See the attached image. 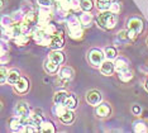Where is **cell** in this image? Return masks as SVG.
Here are the masks:
<instances>
[{
	"label": "cell",
	"mask_w": 148,
	"mask_h": 133,
	"mask_svg": "<svg viewBox=\"0 0 148 133\" xmlns=\"http://www.w3.org/2000/svg\"><path fill=\"white\" fill-rule=\"evenodd\" d=\"M96 22L99 24V27H101L103 29H113L116 23L115 14L112 13L110 10H104V12H101L97 15Z\"/></svg>",
	"instance_id": "1"
},
{
	"label": "cell",
	"mask_w": 148,
	"mask_h": 133,
	"mask_svg": "<svg viewBox=\"0 0 148 133\" xmlns=\"http://www.w3.org/2000/svg\"><path fill=\"white\" fill-rule=\"evenodd\" d=\"M67 27H69L70 37L73 39H79L82 37V23L80 22V19H77L76 17H70L69 22H67Z\"/></svg>",
	"instance_id": "2"
},
{
	"label": "cell",
	"mask_w": 148,
	"mask_h": 133,
	"mask_svg": "<svg viewBox=\"0 0 148 133\" xmlns=\"http://www.w3.org/2000/svg\"><path fill=\"white\" fill-rule=\"evenodd\" d=\"M28 24H27L25 22H14L12 25L8 27V33L10 34L12 37H14V38H16L18 36L21 34H24V33L28 30Z\"/></svg>",
	"instance_id": "3"
},
{
	"label": "cell",
	"mask_w": 148,
	"mask_h": 133,
	"mask_svg": "<svg viewBox=\"0 0 148 133\" xmlns=\"http://www.w3.org/2000/svg\"><path fill=\"white\" fill-rule=\"evenodd\" d=\"M33 34V38L38 44L41 46H49V41H51V37H49L47 33L45 32V29L42 27H39L38 29H34L32 32Z\"/></svg>",
	"instance_id": "4"
},
{
	"label": "cell",
	"mask_w": 148,
	"mask_h": 133,
	"mask_svg": "<svg viewBox=\"0 0 148 133\" xmlns=\"http://www.w3.org/2000/svg\"><path fill=\"white\" fill-rule=\"evenodd\" d=\"M65 46V38H63V32L62 30H57V32L51 37L49 41V47L53 50H60Z\"/></svg>",
	"instance_id": "5"
},
{
	"label": "cell",
	"mask_w": 148,
	"mask_h": 133,
	"mask_svg": "<svg viewBox=\"0 0 148 133\" xmlns=\"http://www.w3.org/2000/svg\"><path fill=\"white\" fill-rule=\"evenodd\" d=\"M104 59H105V53H103L100 50L94 48L89 52V61L91 62V65L94 66H99L104 62Z\"/></svg>",
	"instance_id": "6"
},
{
	"label": "cell",
	"mask_w": 148,
	"mask_h": 133,
	"mask_svg": "<svg viewBox=\"0 0 148 133\" xmlns=\"http://www.w3.org/2000/svg\"><path fill=\"white\" fill-rule=\"evenodd\" d=\"M52 19V14L48 9H46L45 6H42V9L38 10V24L39 27H45L48 24Z\"/></svg>",
	"instance_id": "7"
},
{
	"label": "cell",
	"mask_w": 148,
	"mask_h": 133,
	"mask_svg": "<svg viewBox=\"0 0 148 133\" xmlns=\"http://www.w3.org/2000/svg\"><path fill=\"white\" fill-rule=\"evenodd\" d=\"M101 99H103L101 94L97 90H91L86 94V101L90 105H94V107H97V105L101 103Z\"/></svg>",
	"instance_id": "8"
},
{
	"label": "cell",
	"mask_w": 148,
	"mask_h": 133,
	"mask_svg": "<svg viewBox=\"0 0 148 133\" xmlns=\"http://www.w3.org/2000/svg\"><path fill=\"white\" fill-rule=\"evenodd\" d=\"M73 75H75V72H73L72 67L65 66L58 71V79L61 80L62 83H69V81L73 77Z\"/></svg>",
	"instance_id": "9"
},
{
	"label": "cell",
	"mask_w": 148,
	"mask_h": 133,
	"mask_svg": "<svg viewBox=\"0 0 148 133\" xmlns=\"http://www.w3.org/2000/svg\"><path fill=\"white\" fill-rule=\"evenodd\" d=\"M14 113L16 117H21L22 119H25L28 118L29 115H31V113H29V107L27 103H19L16 104V107L14 109Z\"/></svg>",
	"instance_id": "10"
},
{
	"label": "cell",
	"mask_w": 148,
	"mask_h": 133,
	"mask_svg": "<svg viewBox=\"0 0 148 133\" xmlns=\"http://www.w3.org/2000/svg\"><path fill=\"white\" fill-rule=\"evenodd\" d=\"M129 30H133V32H136L137 34H139L140 32L143 30V22L140 19L138 18H132L128 20V28Z\"/></svg>",
	"instance_id": "11"
},
{
	"label": "cell",
	"mask_w": 148,
	"mask_h": 133,
	"mask_svg": "<svg viewBox=\"0 0 148 133\" xmlns=\"http://www.w3.org/2000/svg\"><path fill=\"white\" fill-rule=\"evenodd\" d=\"M29 89V81L25 79V77H22L16 81V84H14V90L16 91L18 94H24L28 91Z\"/></svg>",
	"instance_id": "12"
},
{
	"label": "cell",
	"mask_w": 148,
	"mask_h": 133,
	"mask_svg": "<svg viewBox=\"0 0 148 133\" xmlns=\"http://www.w3.org/2000/svg\"><path fill=\"white\" fill-rule=\"evenodd\" d=\"M114 71H115V65L112 62V60L106 59L101 65H100V72H101L103 75H105V76L112 75Z\"/></svg>",
	"instance_id": "13"
},
{
	"label": "cell",
	"mask_w": 148,
	"mask_h": 133,
	"mask_svg": "<svg viewBox=\"0 0 148 133\" xmlns=\"http://www.w3.org/2000/svg\"><path fill=\"white\" fill-rule=\"evenodd\" d=\"M58 118H60V121H61L63 124H71L72 122L75 121V114H73V112L71 110V109L66 108Z\"/></svg>",
	"instance_id": "14"
},
{
	"label": "cell",
	"mask_w": 148,
	"mask_h": 133,
	"mask_svg": "<svg viewBox=\"0 0 148 133\" xmlns=\"http://www.w3.org/2000/svg\"><path fill=\"white\" fill-rule=\"evenodd\" d=\"M9 127H10L12 131H23V127H24V123H23V119L21 117H13L9 121Z\"/></svg>",
	"instance_id": "15"
},
{
	"label": "cell",
	"mask_w": 148,
	"mask_h": 133,
	"mask_svg": "<svg viewBox=\"0 0 148 133\" xmlns=\"http://www.w3.org/2000/svg\"><path fill=\"white\" fill-rule=\"evenodd\" d=\"M114 65H115V71L118 74L120 72H124V71L129 70V66H128V61L125 59H123V57H119V59L115 60V62H114Z\"/></svg>",
	"instance_id": "16"
},
{
	"label": "cell",
	"mask_w": 148,
	"mask_h": 133,
	"mask_svg": "<svg viewBox=\"0 0 148 133\" xmlns=\"http://www.w3.org/2000/svg\"><path fill=\"white\" fill-rule=\"evenodd\" d=\"M48 59H51L52 61H55V62L58 63V65H62L65 62V54H63L60 50H53L52 52L49 53Z\"/></svg>",
	"instance_id": "17"
},
{
	"label": "cell",
	"mask_w": 148,
	"mask_h": 133,
	"mask_svg": "<svg viewBox=\"0 0 148 133\" xmlns=\"http://www.w3.org/2000/svg\"><path fill=\"white\" fill-rule=\"evenodd\" d=\"M23 20L27 23L28 25H34L38 23V13H34V12H28L24 14V18Z\"/></svg>",
	"instance_id": "18"
},
{
	"label": "cell",
	"mask_w": 148,
	"mask_h": 133,
	"mask_svg": "<svg viewBox=\"0 0 148 133\" xmlns=\"http://www.w3.org/2000/svg\"><path fill=\"white\" fill-rule=\"evenodd\" d=\"M43 66H45V70L47 71L48 74H56L57 71H58V63H56L55 61H52L51 59L46 60L45 63H43Z\"/></svg>",
	"instance_id": "19"
},
{
	"label": "cell",
	"mask_w": 148,
	"mask_h": 133,
	"mask_svg": "<svg viewBox=\"0 0 148 133\" xmlns=\"http://www.w3.org/2000/svg\"><path fill=\"white\" fill-rule=\"evenodd\" d=\"M110 114V107L109 104H99L96 107V115L100 118H105Z\"/></svg>",
	"instance_id": "20"
},
{
	"label": "cell",
	"mask_w": 148,
	"mask_h": 133,
	"mask_svg": "<svg viewBox=\"0 0 148 133\" xmlns=\"http://www.w3.org/2000/svg\"><path fill=\"white\" fill-rule=\"evenodd\" d=\"M69 93L67 91H58V93L55 94V96H53V101H55V104H60V105H65L67 98H69Z\"/></svg>",
	"instance_id": "21"
},
{
	"label": "cell",
	"mask_w": 148,
	"mask_h": 133,
	"mask_svg": "<svg viewBox=\"0 0 148 133\" xmlns=\"http://www.w3.org/2000/svg\"><path fill=\"white\" fill-rule=\"evenodd\" d=\"M38 131L39 132H43V133H55L56 132V128H55V125H53L52 122L46 121V122H42V124L39 125Z\"/></svg>",
	"instance_id": "22"
},
{
	"label": "cell",
	"mask_w": 148,
	"mask_h": 133,
	"mask_svg": "<svg viewBox=\"0 0 148 133\" xmlns=\"http://www.w3.org/2000/svg\"><path fill=\"white\" fill-rule=\"evenodd\" d=\"M21 79V74H19L18 70H10L9 71V75H8V83L14 85L16 84V81Z\"/></svg>",
	"instance_id": "23"
},
{
	"label": "cell",
	"mask_w": 148,
	"mask_h": 133,
	"mask_svg": "<svg viewBox=\"0 0 148 133\" xmlns=\"http://www.w3.org/2000/svg\"><path fill=\"white\" fill-rule=\"evenodd\" d=\"M65 107L69 108V109H71V110H73V109L77 107V98L73 94H70L69 95V98H67V100H66V103H65Z\"/></svg>",
	"instance_id": "24"
},
{
	"label": "cell",
	"mask_w": 148,
	"mask_h": 133,
	"mask_svg": "<svg viewBox=\"0 0 148 133\" xmlns=\"http://www.w3.org/2000/svg\"><path fill=\"white\" fill-rule=\"evenodd\" d=\"M80 22L82 23V25H89L90 23L92 22V14H90L89 12H84L81 15H80Z\"/></svg>",
	"instance_id": "25"
},
{
	"label": "cell",
	"mask_w": 148,
	"mask_h": 133,
	"mask_svg": "<svg viewBox=\"0 0 148 133\" xmlns=\"http://www.w3.org/2000/svg\"><path fill=\"white\" fill-rule=\"evenodd\" d=\"M104 53H105V57L108 60H114L116 59V50L114 48V47H106L105 50H104Z\"/></svg>",
	"instance_id": "26"
},
{
	"label": "cell",
	"mask_w": 148,
	"mask_h": 133,
	"mask_svg": "<svg viewBox=\"0 0 148 133\" xmlns=\"http://www.w3.org/2000/svg\"><path fill=\"white\" fill-rule=\"evenodd\" d=\"M80 6L84 12H90L94 8L92 0H80Z\"/></svg>",
	"instance_id": "27"
},
{
	"label": "cell",
	"mask_w": 148,
	"mask_h": 133,
	"mask_svg": "<svg viewBox=\"0 0 148 133\" xmlns=\"http://www.w3.org/2000/svg\"><path fill=\"white\" fill-rule=\"evenodd\" d=\"M134 131H136L137 133L138 132H140V133L142 132H148V125L142 121L136 122V123H134Z\"/></svg>",
	"instance_id": "28"
},
{
	"label": "cell",
	"mask_w": 148,
	"mask_h": 133,
	"mask_svg": "<svg viewBox=\"0 0 148 133\" xmlns=\"http://www.w3.org/2000/svg\"><path fill=\"white\" fill-rule=\"evenodd\" d=\"M119 79L122 80L123 83H128L129 80L133 79L132 71H130V70H127V71H124V72H120V74H119Z\"/></svg>",
	"instance_id": "29"
},
{
	"label": "cell",
	"mask_w": 148,
	"mask_h": 133,
	"mask_svg": "<svg viewBox=\"0 0 148 133\" xmlns=\"http://www.w3.org/2000/svg\"><path fill=\"white\" fill-rule=\"evenodd\" d=\"M14 39H15V43L18 44V46H25V44L29 42V37L27 36L25 33H24V34L18 36V37H16V38H14Z\"/></svg>",
	"instance_id": "30"
},
{
	"label": "cell",
	"mask_w": 148,
	"mask_h": 133,
	"mask_svg": "<svg viewBox=\"0 0 148 133\" xmlns=\"http://www.w3.org/2000/svg\"><path fill=\"white\" fill-rule=\"evenodd\" d=\"M43 29H45V32L48 34L49 37H52L55 33L57 32V28H56V25L55 24H51V23H48V24H46L45 27H42Z\"/></svg>",
	"instance_id": "31"
},
{
	"label": "cell",
	"mask_w": 148,
	"mask_h": 133,
	"mask_svg": "<svg viewBox=\"0 0 148 133\" xmlns=\"http://www.w3.org/2000/svg\"><path fill=\"white\" fill-rule=\"evenodd\" d=\"M110 5H112V1H106V0H103V1H99L97 0V9L101 10V12H104V10H109L110 9Z\"/></svg>",
	"instance_id": "32"
},
{
	"label": "cell",
	"mask_w": 148,
	"mask_h": 133,
	"mask_svg": "<svg viewBox=\"0 0 148 133\" xmlns=\"http://www.w3.org/2000/svg\"><path fill=\"white\" fill-rule=\"evenodd\" d=\"M69 3H70V9H71V12H77L79 8L81 9L79 0H69Z\"/></svg>",
	"instance_id": "33"
},
{
	"label": "cell",
	"mask_w": 148,
	"mask_h": 133,
	"mask_svg": "<svg viewBox=\"0 0 148 133\" xmlns=\"http://www.w3.org/2000/svg\"><path fill=\"white\" fill-rule=\"evenodd\" d=\"M8 70H6L5 66H1V80H0V83H1V85H4L6 81H8Z\"/></svg>",
	"instance_id": "34"
},
{
	"label": "cell",
	"mask_w": 148,
	"mask_h": 133,
	"mask_svg": "<svg viewBox=\"0 0 148 133\" xmlns=\"http://www.w3.org/2000/svg\"><path fill=\"white\" fill-rule=\"evenodd\" d=\"M110 12L114 13V14H118V13L120 12V5L119 3H112V5H110Z\"/></svg>",
	"instance_id": "35"
},
{
	"label": "cell",
	"mask_w": 148,
	"mask_h": 133,
	"mask_svg": "<svg viewBox=\"0 0 148 133\" xmlns=\"http://www.w3.org/2000/svg\"><path fill=\"white\" fill-rule=\"evenodd\" d=\"M53 1H55V0H37V3H38L41 6H45V8L51 6L53 4Z\"/></svg>",
	"instance_id": "36"
},
{
	"label": "cell",
	"mask_w": 148,
	"mask_h": 133,
	"mask_svg": "<svg viewBox=\"0 0 148 133\" xmlns=\"http://www.w3.org/2000/svg\"><path fill=\"white\" fill-rule=\"evenodd\" d=\"M133 113L134 114H139L140 113V108H138L137 105H134V107H133Z\"/></svg>",
	"instance_id": "37"
},
{
	"label": "cell",
	"mask_w": 148,
	"mask_h": 133,
	"mask_svg": "<svg viewBox=\"0 0 148 133\" xmlns=\"http://www.w3.org/2000/svg\"><path fill=\"white\" fill-rule=\"evenodd\" d=\"M62 1H66V0H57V3H62Z\"/></svg>",
	"instance_id": "38"
},
{
	"label": "cell",
	"mask_w": 148,
	"mask_h": 133,
	"mask_svg": "<svg viewBox=\"0 0 148 133\" xmlns=\"http://www.w3.org/2000/svg\"><path fill=\"white\" fill-rule=\"evenodd\" d=\"M99 1H103V0H99ZM106 1H113V0H106Z\"/></svg>",
	"instance_id": "39"
},
{
	"label": "cell",
	"mask_w": 148,
	"mask_h": 133,
	"mask_svg": "<svg viewBox=\"0 0 148 133\" xmlns=\"http://www.w3.org/2000/svg\"><path fill=\"white\" fill-rule=\"evenodd\" d=\"M146 88H147V90H148V81H147V85H146Z\"/></svg>",
	"instance_id": "40"
},
{
	"label": "cell",
	"mask_w": 148,
	"mask_h": 133,
	"mask_svg": "<svg viewBox=\"0 0 148 133\" xmlns=\"http://www.w3.org/2000/svg\"><path fill=\"white\" fill-rule=\"evenodd\" d=\"M147 42H148V41H147Z\"/></svg>",
	"instance_id": "41"
}]
</instances>
